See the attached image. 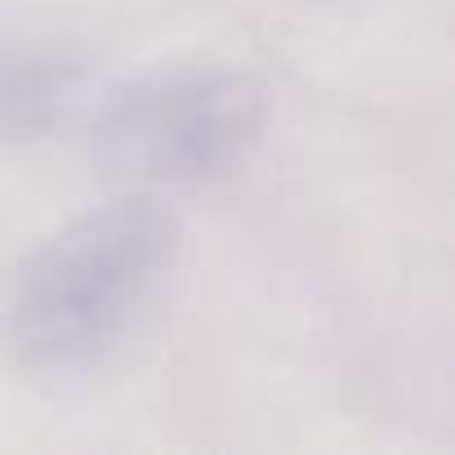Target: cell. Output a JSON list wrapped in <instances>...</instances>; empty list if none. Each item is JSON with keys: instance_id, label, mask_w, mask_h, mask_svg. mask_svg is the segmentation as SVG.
Here are the masks:
<instances>
[{"instance_id": "cell-1", "label": "cell", "mask_w": 455, "mask_h": 455, "mask_svg": "<svg viewBox=\"0 0 455 455\" xmlns=\"http://www.w3.org/2000/svg\"><path fill=\"white\" fill-rule=\"evenodd\" d=\"M170 259V223L152 201L85 214L41 246L10 299V339L36 371H90L148 308Z\"/></svg>"}, {"instance_id": "cell-3", "label": "cell", "mask_w": 455, "mask_h": 455, "mask_svg": "<svg viewBox=\"0 0 455 455\" xmlns=\"http://www.w3.org/2000/svg\"><path fill=\"white\" fill-rule=\"evenodd\" d=\"M63 94H68V85H63L59 68H50L32 54L0 50V134L45 125L59 112Z\"/></svg>"}, {"instance_id": "cell-2", "label": "cell", "mask_w": 455, "mask_h": 455, "mask_svg": "<svg viewBox=\"0 0 455 455\" xmlns=\"http://www.w3.org/2000/svg\"><path fill=\"white\" fill-rule=\"evenodd\" d=\"M255 130V99L233 76H183L121 99L108 134L152 170H214Z\"/></svg>"}]
</instances>
